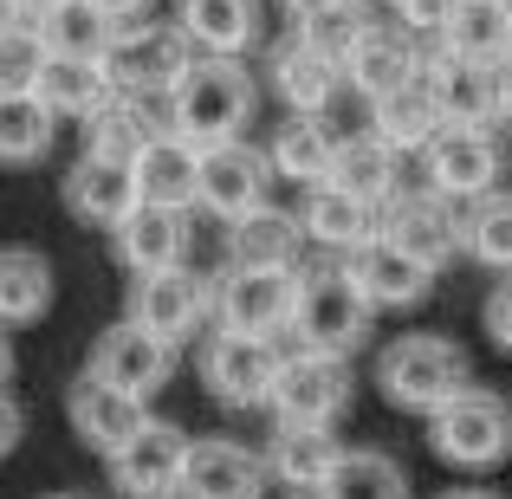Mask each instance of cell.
Returning <instances> with one entry per match:
<instances>
[{"instance_id":"31","label":"cell","mask_w":512,"mask_h":499,"mask_svg":"<svg viewBox=\"0 0 512 499\" xmlns=\"http://www.w3.org/2000/svg\"><path fill=\"white\" fill-rule=\"evenodd\" d=\"M39 39H46V59H85V65H104V52H111L117 26L104 20L91 0H52V7L33 13Z\"/></svg>"},{"instance_id":"7","label":"cell","mask_w":512,"mask_h":499,"mask_svg":"<svg viewBox=\"0 0 512 499\" xmlns=\"http://www.w3.org/2000/svg\"><path fill=\"white\" fill-rule=\"evenodd\" d=\"M279 350L266 337H234V331H208L201 337V383L214 402L227 409H266L279 383Z\"/></svg>"},{"instance_id":"9","label":"cell","mask_w":512,"mask_h":499,"mask_svg":"<svg viewBox=\"0 0 512 499\" xmlns=\"http://www.w3.org/2000/svg\"><path fill=\"white\" fill-rule=\"evenodd\" d=\"M422 175H428V195L441 201H487L500 188V143H493V130L448 124L422 150Z\"/></svg>"},{"instance_id":"49","label":"cell","mask_w":512,"mask_h":499,"mask_svg":"<svg viewBox=\"0 0 512 499\" xmlns=\"http://www.w3.org/2000/svg\"><path fill=\"white\" fill-rule=\"evenodd\" d=\"M20 7H26V13H39V7H52V0H20Z\"/></svg>"},{"instance_id":"51","label":"cell","mask_w":512,"mask_h":499,"mask_svg":"<svg viewBox=\"0 0 512 499\" xmlns=\"http://www.w3.org/2000/svg\"><path fill=\"white\" fill-rule=\"evenodd\" d=\"M46 499H85V493H46Z\"/></svg>"},{"instance_id":"38","label":"cell","mask_w":512,"mask_h":499,"mask_svg":"<svg viewBox=\"0 0 512 499\" xmlns=\"http://www.w3.org/2000/svg\"><path fill=\"white\" fill-rule=\"evenodd\" d=\"M52 130H59V117L39 98H0V163L7 169L39 163L52 150Z\"/></svg>"},{"instance_id":"15","label":"cell","mask_w":512,"mask_h":499,"mask_svg":"<svg viewBox=\"0 0 512 499\" xmlns=\"http://www.w3.org/2000/svg\"><path fill=\"white\" fill-rule=\"evenodd\" d=\"M383 240H396L409 260H422L428 273L461 253V221H454V201L428 195V188H402L396 201L383 208Z\"/></svg>"},{"instance_id":"20","label":"cell","mask_w":512,"mask_h":499,"mask_svg":"<svg viewBox=\"0 0 512 499\" xmlns=\"http://www.w3.org/2000/svg\"><path fill=\"white\" fill-rule=\"evenodd\" d=\"M266 487V461L240 441H188V467H182V493L175 499H260Z\"/></svg>"},{"instance_id":"16","label":"cell","mask_w":512,"mask_h":499,"mask_svg":"<svg viewBox=\"0 0 512 499\" xmlns=\"http://www.w3.org/2000/svg\"><path fill=\"white\" fill-rule=\"evenodd\" d=\"M344 273H350V286L363 292L370 312H409V305H422L428 292H435V273H428L422 260H409V253H402L396 240H383V234H376L370 247L350 253Z\"/></svg>"},{"instance_id":"19","label":"cell","mask_w":512,"mask_h":499,"mask_svg":"<svg viewBox=\"0 0 512 499\" xmlns=\"http://www.w3.org/2000/svg\"><path fill=\"white\" fill-rule=\"evenodd\" d=\"M415 72H422V59H415V39L402 33V26H389V20H370V26L357 33V46L344 52V85L357 91L363 104L389 98V91L409 85Z\"/></svg>"},{"instance_id":"23","label":"cell","mask_w":512,"mask_h":499,"mask_svg":"<svg viewBox=\"0 0 512 499\" xmlns=\"http://www.w3.org/2000/svg\"><path fill=\"white\" fill-rule=\"evenodd\" d=\"M175 26L201 59H240L260 39V0H175Z\"/></svg>"},{"instance_id":"32","label":"cell","mask_w":512,"mask_h":499,"mask_svg":"<svg viewBox=\"0 0 512 499\" xmlns=\"http://www.w3.org/2000/svg\"><path fill=\"white\" fill-rule=\"evenodd\" d=\"M163 130H169V124H156L143 98H124V91H117V98H111V104H104V111L85 124V156H98V163H124V169H137V156L150 150V143L163 137Z\"/></svg>"},{"instance_id":"11","label":"cell","mask_w":512,"mask_h":499,"mask_svg":"<svg viewBox=\"0 0 512 499\" xmlns=\"http://www.w3.org/2000/svg\"><path fill=\"white\" fill-rule=\"evenodd\" d=\"M422 72H428V85H435V98H441V111H448V124H461V130H487V124H500L512 65L461 59V52H435Z\"/></svg>"},{"instance_id":"22","label":"cell","mask_w":512,"mask_h":499,"mask_svg":"<svg viewBox=\"0 0 512 499\" xmlns=\"http://www.w3.org/2000/svg\"><path fill=\"white\" fill-rule=\"evenodd\" d=\"M370 130L389 143L396 156H422L428 143L448 130V111H441V98H435V85H428V72H415L409 85H396L389 98H376L370 104Z\"/></svg>"},{"instance_id":"46","label":"cell","mask_w":512,"mask_h":499,"mask_svg":"<svg viewBox=\"0 0 512 499\" xmlns=\"http://www.w3.org/2000/svg\"><path fill=\"white\" fill-rule=\"evenodd\" d=\"M7 376H13V344H7V331H0V396H7Z\"/></svg>"},{"instance_id":"4","label":"cell","mask_w":512,"mask_h":499,"mask_svg":"<svg viewBox=\"0 0 512 499\" xmlns=\"http://www.w3.org/2000/svg\"><path fill=\"white\" fill-rule=\"evenodd\" d=\"M292 331H299V350H318V357H344L370 337V305L350 286L344 266H312L299 273V305H292Z\"/></svg>"},{"instance_id":"25","label":"cell","mask_w":512,"mask_h":499,"mask_svg":"<svg viewBox=\"0 0 512 499\" xmlns=\"http://www.w3.org/2000/svg\"><path fill=\"white\" fill-rule=\"evenodd\" d=\"M111 240H117V260H124L137 279L175 273V266H182V253H188V214H175V208H150V201H143V208L130 214V221L117 227Z\"/></svg>"},{"instance_id":"36","label":"cell","mask_w":512,"mask_h":499,"mask_svg":"<svg viewBox=\"0 0 512 499\" xmlns=\"http://www.w3.org/2000/svg\"><path fill=\"white\" fill-rule=\"evenodd\" d=\"M318 499H409V474L383 448H344V461L331 467Z\"/></svg>"},{"instance_id":"13","label":"cell","mask_w":512,"mask_h":499,"mask_svg":"<svg viewBox=\"0 0 512 499\" xmlns=\"http://www.w3.org/2000/svg\"><path fill=\"white\" fill-rule=\"evenodd\" d=\"M182 467H188V435L150 415L143 435L111 454V487L124 499H175L182 493Z\"/></svg>"},{"instance_id":"21","label":"cell","mask_w":512,"mask_h":499,"mask_svg":"<svg viewBox=\"0 0 512 499\" xmlns=\"http://www.w3.org/2000/svg\"><path fill=\"white\" fill-rule=\"evenodd\" d=\"M65 208L78 214L85 227H124L130 214L143 208L137 195V175H130L124 163H98V156H78L72 169H65Z\"/></svg>"},{"instance_id":"6","label":"cell","mask_w":512,"mask_h":499,"mask_svg":"<svg viewBox=\"0 0 512 499\" xmlns=\"http://www.w3.org/2000/svg\"><path fill=\"white\" fill-rule=\"evenodd\" d=\"M273 422L279 428H338L350 409V363L344 357H318V350H292L279 363V383H273Z\"/></svg>"},{"instance_id":"37","label":"cell","mask_w":512,"mask_h":499,"mask_svg":"<svg viewBox=\"0 0 512 499\" xmlns=\"http://www.w3.org/2000/svg\"><path fill=\"white\" fill-rule=\"evenodd\" d=\"M461 253H474L493 273H512V188H493L461 221Z\"/></svg>"},{"instance_id":"10","label":"cell","mask_w":512,"mask_h":499,"mask_svg":"<svg viewBox=\"0 0 512 499\" xmlns=\"http://www.w3.org/2000/svg\"><path fill=\"white\" fill-rule=\"evenodd\" d=\"M266 188H273V163L266 150H253L247 137L240 143H221V150H201V182H195V201L214 214V221H247V214L266 208Z\"/></svg>"},{"instance_id":"44","label":"cell","mask_w":512,"mask_h":499,"mask_svg":"<svg viewBox=\"0 0 512 499\" xmlns=\"http://www.w3.org/2000/svg\"><path fill=\"white\" fill-rule=\"evenodd\" d=\"M20 428H26V422H20V409H13V402L0 396V461H7V454L20 448Z\"/></svg>"},{"instance_id":"29","label":"cell","mask_w":512,"mask_h":499,"mask_svg":"<svg viewBox=\"0 0 512 499\" xmlns=\"http://www.w3.org/2000/svg\"><path fill=\"white\" fill-rule=\"evenodd\" d=\"M130 175H137V195L150 201V208L188 214V208H195V182H201V150H195V143H182L175 130H163V137L137 156V169H130Z\"/></svg>"},{"instance_id":"3","label":"cell","mask_w":512,"mask_h":499,"mask_svg":"<svg viewBox=\"0 0 512 499\" xmlns=\"http://www.w3.org/2000/svg\"><path fill=\"white\" fill-rule=\"evenodd\" d=\"M428 448L435 461L461 467V474H487L512 454V402L500 389H461L448 409L428 415Z\"/></svg>"},{"instance_id":"35","label":"cell","mask_w":512,"mask_h":499,"mask_svg":"<svg viewBox=\"0 0 512 499\" xmlns=\"http://www.w3.org/2000/svg\"><path fill=\"white\" fill-rule=\"evenodd\" d=\"M441 52L487 59V65H512V20L493 7V0H461L454 20L441 26Z\"/></svg>"},{"instance_id":"18","label":"cell","mask_w":512,"mask_h":499,"mask_svg":"<svg viewBox=\"0 0 512 499\" xmlns=\"http://www.w3.org/2000/svg\"><path fill=\"white\" fill-rule=\"evenodd\" d=\"M65 415H72L78 441H85V448H98L104 461H111L124 441H137V435H143V422H150V409H143L137 396H124V389L98 383L91 370L72 383V396H65Z\"/></svg>"},{"instance_id":"28","label":"cell","mask_w":512,"mask_h":499,"mask_svg":"<svg viewBox=\"0 0 512 499\" xmlns=\"http://www.w3.org/2000/svg\"><path fill=\"white\" fill-rule=\"evenodd\" d=\"M266 474L279 480V487L292 493H325L331 467L344 461L338 435H325V428H273V441H266Z\"/></svg>"},{"instance_id":"34","label":"cell","mask_w":512,"mask_h":499,"mask_svg":"<svg viewBox=\"0 0 512 499\" xmlns=\"http://www.w3.org/2000/svg\"><path fill=\"white\" fill-rule=\"evenodd\" d=\"M33 98L46 104L52 117H78V124H91V117H98L104 104L117 98V85H111V72H104V65H85V59H52Z\"/></svg>"},{"instance_id":"52","label":"cell","mask_w":512,"mask_h":499,"mask_svg":"<svg viewBox=\"0 0 512 499\" xmlns=\"http://www.w3.org/2000/svg\"><path fill=\"white\" fill-rule=\"evenodd\" d=\"M292 499H318V493H292Z\"/></svg>"},{"instance_id":"48","label":"cell","mask_w":512,"mask_h":499,"mask_svg":"<svg viewBox=\"0 0 512 499\" xmlns=\"http://www.w3.org/2000/svg\"><path fill=\"white\" fill-rule=\"evenodd\" d=\"M500 117H506V124H512V78H506V111H500Z\"/></svg>"},{"instance_id":"39","label":"cell","mask_w":512,"mask_h":499,"mask_svg":"<svg viewBox=\"0 0 512 499\" xmlns=\"http://www.w3.org/2000/svg\"><path fill=\"white\" fill-rule=\"evenodd\" d=\"M46 39H39V26H13V33H0V98H33L39 78H46Z\"/></svg>"},{"instance_id":"30","label":"cell","mask_w":512,"mask_h":499,"mask_svg":"<svg viewBox=\"0 0 512 499\" xmlns=\"http://www.w3.org/2000/svg\"><path fill=\"white\" fill-rule=\"evenodd\" d=\"M266 163H273V175H286V182H299L305 195H312V188L331 182L338 137H331L325 117H286V124L273 130V143H266Z\"/></svg>"},{"instance_id":"42","label":"cell","mask_w":512,"mask_h":499,"mask_svg":"<svg viewBox=\"0 0 512 499\" xmlns=\"http://www.w3.org/2000/svg\"><path fill=\"white\" fill-rule=\"evenodd\" d=\"M279 7H286L299 26H325V20H338L350 0H279Z\"/></svg>"},{"instance_id":"2","label":"cell","mask_w":512,"mask_h":499,"mask_svg":"<svg viewBox=\"0 0 512 499\" xmlns=\"http://www.w3.org/2000/svg\"><path fill=\"white\" fill-rule=\"evenodd\" d=\"M376 389H383L389 409L402 415H435L448 409L461 389H474V363L454 337L441 331H409L376 357Z\"/></svg>"},{"instance_id":"8","label":"cell","mask_w":512,"mask_h":499,"mask_svg":"<svg viewBox=\"0 0 512 499\" xmlns=\"http://www.w3.org/2000/svg\"><path fill=\"white\" fill-rule=\"evenodd\" d=\"M124 318L137 331H150L156 344L182 350V344H195L201 325L214 318V292H208V279H195L188 266H175V273H156V279H137V286H130V312Z\"/></svg>"},{"instance_id":"50","label":"cell","mask_w":512,"mask_h":499,"mask_svg":"<svg viewBox=\"0 0 512 499\" xmlns=\"http://www.w3.org/2000/svg\"><path fill=\"white\" fill-rule=\"evenodd\" d=\"M493 7H500V13H506V20H512V0H493Z\"/></svg>"},{"instance_id":"33","label":"cell","mask_w":512,"mask_h":499,"mask_svg":"<svg viewBox=\"0 0 512 499\" xmlns=\"http://www.w3.org/2000/svg\"><path fill=\"white\" fill-rule=\"evenodd\" d=\"M52 260L39 247H0V325H33L52 312Z\"/></svg>"},{"instance_id":"40","label":"cell","mask_w":512,"mask_h":499,"mask_svg":"<svg viewBox=\"0 0 512 499\" xmlns=\"http://www.w3.org/2000/svg\"><path fill=\"white\" fill-rule=\"evenodd\" d=\"M396 7V26L402 33H441V26L454 20V7L461 0H389Z\"/></svg>"},{"instance_id":"26","label":"cell","mask_w":512,"mask_h":499,"mask_svg":"<svg viewBox=\"0 0 512 499\" xmlns=\"http://www.w3.org/2000/svg\"><path fill=\"white\" fill-rule=\"evenodd\" d=\"M331 188L370 201V208H389L402 195V156L389 150L376 130H357V137H338V163H331Z\"/></svg>"},{"instance_id":"27","label":"cell","mask_w":512,"mask_h":499,"mask_svg":"<svg viewBox=\"0 0 512 499\" xmlns=\"http://www.w3.org/2000/svg\"><path fill=\"white\" fill-rule=\"evenodd\" d=\"M299 227H305V240H318V247H331V253H357L383 234V208H370V201H357V195H344V188L325 182V188L305 195Z\"/></svg>"},{"instance_id":"47","label":"cell","mask_w":512,"mask_h":499,"mask_svg":"<svg viewBox=\"0 0 512 499\" xmlns=\"http://www.w3.org/2000/svg\"><path fill=\"white\" fill-rule=\"evenodd\" d=\"M441 499H506V493H487V487H454V493H441Z\"/></svg>"},{"instance_id":"5","label":"cell","mask_w":512,"mask_h":499,"mask_svg":"<svg viewBox=\"0 0 512 499\" xmlns=\"http://www.w3.org/2000/svg\"><path fill=\"white\" fill-rule=\"evenodd\" d=\"M188 65H195V46L182 39V26L175 20H137V26H117L111 52H104V72H111V85L124 91V98H169L175 85L188 78Z\"/></svg>"},{"instance_id":"43","label":"cell","mask_w":512,"mask_h":499,"mask_svg":"<svg viewBox=\"0 0 512 499\" xmlns=\"http://www.w3.org/2000/svg\"><path fill=\"white\" fill-rule=\"evenodd\" d=\"M91 7H98L111 26H137V20H150V7H156V0H91Z\"/></svg>"},{"instance_id":"24","label":"cell","mask_w":512,"mask_h":499,"mask_svg":"<svg viewBox=\"0 0 512 499\" xmlns=\"http://www.w3.org/2000/svg\"><path fill=\"white\" fill-rule=\"evenodd\" d=\"M299 247H305L299 214L260 208V214L227 227V273H292V266H299Z\"/></svg>"},{"instance_id":"1","label":"cell","mask_w":512,"mask_h":499,"mask_svg":"<svg viewBox=\"0 0 512 499\" xmlns=\"http://www.w3.org/2000/svg\"><path fill=\"white\" fill-rule=\"evenodd\" d=\"M253 104L260 91L240 59H195L188 78L169 91V130L195 150H221V143H240V130L253 124Z\"/></svg>"},{"instance_id":"45","label":"cell","mask_w":512,"mask_h":499,"mask_svg":"<svg viewBox=\"0 0 512 499\" xmlns=\"http://www.w3.org/2000/svg\"><path fill=\"white\" fill-rule=\"evenodd\" d=\"M26 20H33V13H26L20 0H0V33H13V26H26Z\"/></svg>"},{"instance_id":"41","label":"cell","mask_w":512,"mask_h":499,"mask_svg":"<svg viewBox=\"0 0 512 499\" xmlns=\"http://www.w3.org/2000/svg\"><path fill=\"white\" fill-rule=\"evenodd\" d=\"M480 325H487L493 350H506V357H512V279H500V286L487 292V305H480Z\"/></svg>"},{"instance_id":"12","label":"cell","mask_w":512,"mask_h":499,"mask_svg":"<svg viewBox=\"0 0 512 499\" xmlns=\"http://www.w3.org/2000/svg\"><path fill=\"white\" fill-rule=\"evenodd\" d=\"M292 305H299V273H227L214 292V318L234 337H266L292 331Z\"/></svg>"},{"instance_id":"17","label":"cell","mask_w":512,"mask_h":499,"mask_svg":"<svg viewBox=\"0 0 512 499\" xmlns=\"http://www.w3.org/2000/svg\"><path fill=\"white\" fill-rule=\"evenodd\" d=\"M273 91L286 98L292 117H325L331 104H338V91H344V59L325 52L312 33H299V39H286V46L273 52Z\"/></svg>"},{"instance_id":"14","label":"cell","mask_w":512,"mask_h":499,"mask_svg":"<svg viewBox=\"0 0 512 499\" xmlns=\"http://www.w3.org/2000/svg\"><path fill=\"white\" fill-rule=\"evenodd\" d=\"M98 383H111V389H124V396H137V402H150L156 389L169 383V370H175V350L169 344H156L150 331H137L130 318H117L111 331H98V344H91V363H85Z\"/></svg>"}]
</instances>
